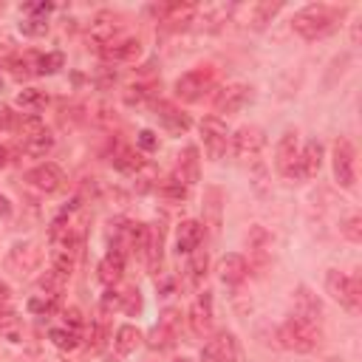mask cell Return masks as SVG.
Listing matches in <instances>:
<instances>
[{
    "mask_svg": "<svg viewBox=\"0 0 362 362\" xmlns=\"http://www.w3.org/2000/svg\"><path fill=\"white\" fill-rule=\"evenodd\" d=\"M278 337H281V345H286L289 351H297V354H308L320 345V329H317V323L306 320V317H300V314L289 317V320L281 326Z\"/></svg>",
    "mask_w": 362,
    "mask_h": 362,
    "instance_id": "1",
    "label": "cell"
},
{
    "mask_svg": "<svg viewBox=\"0 0 362 362\" xmlns=\"http://www.w3.org/2000/svg\"><path fill=\"white\" fill-rule=\"evenodd\" d=\"M334 20H337V12H334L331 6L317 3V6H306L303 12H297L294 20H292V29H294L300 37L314 40V37H323L326 31H331Z\"/></svg>",
    "mask_w": 362,
    "mask_h": 362,
    "instance_id": "2",
    "label": "cell"
},
{
    "mask_svg": "<svg viewBox=\"0 0 362 362\" xmlns=\"http://www.w3.org/2000/svg\"><path fill=\"white\" fill-rule=\"evenodd\" d=\"M326 289H329V294L340 306H345L351 311L359 308V297H362L359 294V278H351V275H343V272L331 269L329 275H326Z\"/></svg>",
    "mask_w": 362,
    "mask_h": 362,
    "instance_id": "3",
    "label": "cell"
},
{
    "mask_svg": "<svg viewBox=\"0 0 362 362\" xmlns=\"http://www.w3.org/2000/svg\"><path fill=\"white\" fill-rule=\"evenodd\" d=\"M212 82V74L207 68H196V71H187L175 79V97L181 102H196L204 97V90L210 88Z\"/></svg>",
    "mask_w": 362,
    "mask_h": 362,
    "instance_id": "4",
    "label": "cell"
},
{
    "mask_svg": "<svg viewBox=\"0 0 362 362\" xmlns=\"http://www.w3.org/2000/svg\"><path fill=\"white\" fill-rule=\"evenodd\" d=\"M263 145H266V136H263V130L255 127V125H246V127L235 130V136H233V153H235L241 162L255 159V156L263 150Z\"/></svg>",
    "mask_w": 362,
    "mask_h": 362,
    "instance_id": "5",
    "label": "cell"
},
{
    "mask_svg": "<svg viewBox=\"0 0 362 362\" xmlns=\"http://www.w3.org/2000/svg\"><path fill=\"white\" fill-rule=\"evenodd\" d=\"M278 170L286 178H300V150H297V133L286 130L278 142Z\"/></svg>",
    "mask_w": 362,
    "mask_h": 362,
    "instance_id": "6",
    "label": "cell"
},
{
    "mask_svg": "<svg viewBox=\"0 0 362 362\" xmlns=\"http://www.w3.org/2000/svg\"><path fill=\"white\" fill-rule=\"evenodd\" d=\"M201 136H204V150L210 159H221L226 150V125L218 116H204L201 119Z\"/></svg>",
    "mask_w": 362,
    "mask_h": 362,
    "instance_id": "7",
    "label": "cell"
},
{
    "mask_svg": "<svg viewBox=\"0 0 362 362\" xmlns=\"http://www.w3.org/2000/svg\"><path fill=\"white\" fill-rule=\"evenodd\" d=\"M201 362H238V343L233 334H218L201 348Z\"/></svg>",
    "mask_w": 362,
    "mask_h": 362,
    "instance_id": "8",
    "label": "cell"
},
{
    "mask_svg": "<svg viewBox=\"0 0 362 362\" xmlns=\"http://www.w3.org/2000/svg\"><path fill=\"white\" fill-rule=\"evenodd\" d=\"M334 175L340 181V187H354L356 170H354V148L348 139H337L334 145Z\"/></svg>",
    "mask_w": 362,
    "mask_h": 362,
    "instance_id": "9",
    "label": "cell"
},
{
    "mask_svg": "<svg viewBox=\"0 0 362 362\" xmlns=\"http://www.w3.org/2000/svg\"><path fill=\"white\" fill-rule=\"evenodd\" d=\"M187 320H190V329L196 337H204L212 329V294L210 292H201L193 300V306L187 311Z\"/></svg>",
    "mask_w": 362,
    "mask_h": 362,
    "instance_id": "10",
    "label": "cell"
},
{
    "mask_svg": "<svg viewBox=\"0 0 362 362\" xmlns=\"http://www.w3.org/2000/svg\"><path fill=\"white\" fill-rule=\"evenodd\" d=\"M249 100V85H226L218 90V97H215V111L218 113H238Z\"/></svg>",
    "mask_w": 362,
    "mask_h": 362,
    "instance_id": "11",
    "label": "cell"
},
{
    "mask_svg": "<svg viewBox=\"0 0 362 362\" xmlns=\"http://www.w3.org/2000/svg\"><path fill=\"white\" fill-rule=\"evenodd\" d=\"M139 54H142V42L136 37H116L102 49V57L108 63H133Z\"/></svg>",
    "mask_w": 362,
    "mask_h": 362,
    "instance_id": "12",
    "label": "cell"
},
{
    "mask_svg": "<svg viewBox=\"0 0 362 362\" xmlns=\"http://www.w3.org/2000/svg\"><path fill=\"white\" fill-rule=\"evenodd\" d=\"M204 241V226L198 221H181L175 230V252L178 255H193Z\"/></svg>",
    "mask_w": 362,
    "mask_h": 362,
    "instance_id": "13",
    "label": "cell"
},
{
    "mask_svg": "<svg viewBox=\"0 0 362 362\" xmlns=\"http://www.w3.org/2000/svg\"><path fill=\"white\" fill-rule=\"evenodd\" d=\"M29 181H31L37 190H42V193H57V190L63 187L65 175H63V170H60L57 164L45 162V164H40V167H34V170L29 173Z\"/></svg>",
    "mask_w": 362,
    "mask_h": 362,
    "instance_id": "14",
    "label": "cell"
},
{
    "mask_svg": "<svg viewBox=\"0 0 362 362\" xmlns=\"http://www.w3.org/2000/svg\"><path fill=\"white\" fill-rule=\"evenodd\" d=\"M246 260H244V255H238V252H230V255H223L221 260H218V278L223 281V283H241L244 278H246Z\"/></svg>",
    "mask_w": 362,
    "mask_h": 362,
    "instance_id": "15",
    "label": "cell"
},
{
    "mask_svg": "<svg viewBox=\"0 0 362 362\" xmlns=\"http://www.w3.org/2000/svg\"><path fill=\"white\" fill-rule=\"evenodd\" d=\"M119 37V26L113 20V15H100L94 23H90V31H88V40L100 45V52L105 49L108 42H113Z\"/></svg>",
    "mask_w": 362,
    "mask_h": 362,
    "instance_id": "16",
    "label": "cell"
},
{
    "mask_svg": "<svg viewBox=\"0 0 362 362\" xmlns=\"http://www.w3.org/2000/svg\"><path fill=\"white\" fill-rule=\"evenodd\" d=\"M100 281L105 283V286H116L119 281H122V272H125V255L122 252H116V249H111L102 260H100Z\"/></svg>",
    "mask_w": 362,
    "mask_h": 362,
    "instance_id": "17",
    "label": "cell"
},
{
    "mask_svg": "<svg viewBox=\"0 0 362 362\" xmlns=\"http://www.w3.org/2000/svg\"><path fill=\"white\" fill-rule=\"evenodd\" d=\"M323 167V145L311 139L306 142L303 153H300V178H314Z\"/></svg>",
    "mask_w": 362,
    "mask_h": 362,
    "instance_id": "18",
    "label": "cell"
},
{
    "mask_svg": "<svg viewBox=\"0 0 362 362\" xmlns=\"http://www.w3.org/2000/svg\"><path fill=\"white\" fill-rule=\"evenodd\" d=\"M156 116L162 119V125L167 127V130H173V133H187L190 130V119L184 116V113H178L173 105H167V102H159L156 105Z\"/></svg>",
    "mask_w": 362,
    "mask_h": 362,
    "instance_id": "19",
    "label": "cell"
},
{
    "mask_svg": "<svg viewBox=\"0 0 362 362\" xmlns=\"http://www.w3.org/2000/svg\"><path fill=\"white\" fill-rule=\"evenodd\" d=\"M0 334H3L9 343H20V340H23L20 320H17V314L9 308V303L0 306Z\"/></svg>",
    "mask_w": 362,
    "mask_h": 362,
    "instance_id": "20",
    "label": "cell"
},
{
    "mask_svg": "<svg viewBox=\"0 0 362 362\" xmlns=\"http://www.w3.org/2000/svg\"><path fill=\"white\" fill-rule=\"evenodd\" d=\"M113 164H116V170H122V173H127V175H139V173L145 170V159L136 153V150H130V148H122V150L113 156Z\"/></svg>",
    "mask_w": 362,
    "mask_h": 362,
    "instance_id": "21",
    "label": "cell"
},
{
    "mask_svg": "<svg viewBox=\"0 0 362 362\" xmlns=\"http://www.w3.org/2000/svg\"><path fill=\"white\" fill-rule=\"evenodd\" d=\"M52 148H54V136H52V130H42V133H37V136H31V139L23 142V150H26L29 156H34V159L49 156Z\"/></svg>",
    "mask_w": 362,
    "mask_h": 362,
    "instance_id": "22",
    "label": "cell"
},
{
    "mask_svg": "<svg viewBox=\"0 0 362 362\" xmlns=\"http://www.w3.org/2000/svg\"><path fill=\"white\" fill-rule=\"evenodd\" d=\"M320 311H323V308H320V300H314L308 289H300V292H297L294 314H300V317H306V320L317 323V317H320Z\"/></svg>",
    "mask_w": 362,
    "mask_h": 362,
    "instance_id": "23",
    "label": "cell"
},
{
    "mask_svg": "<svg viewBox=\"0 0 362 362\" xmlns=\"http://www.w3.org/2000/svg\"><path fill=\"white\" fill-rule=\"evenodd\" d=\"M113 345H116V351H119V354H133L136 348L142 345V334L136 331L133 326H122V329L116 331V340H113Z\"/></svg>",
    "mask_w": 362,
    "mask_h": 362,
    "instance_id": "24",
    "label": "cell"
},
{
    "mask_svg": "<svg viewBox=\"0 0 362 362\" xmlns=\"http://www.w3.org/2000/svg\"><path fill=\"white\" fill-rule=\"evenodd\" d=\"M17 108L23 111H42L45 105H49V97H45V90H37V88H26L17 94Z\"/></svg>",
    "mask_w": 362,
    "mask_h": 362,
    "instance_id": "25",
    "label": "cell"
},
{
    "mask_svg": "<svg viewBox=\"0 0 362 362\" xmlns=\"http://www.w3.org/2000/svg\"><path fill=\"white\" fill-rule=\"evenodd\" d=\"M49 340H52L60 351H74V348H79V331H71V329H52V331H49Z\"/></svg>",
    "mask_w": 362,
    "mask_h": 362,
    "instance_id": "26",
    "label": "cell"
},
{
    "mask_svg": "<svg viewBox=\"0 0 362 362\" xmlns=\"http://www.w3.org/2000/svg\"><path fill=\"white\" fill-rule=\"evenodd\" d=\"M65 281H68L65 275H60L57 269H52V272H45V275L40 278V286L45 289V294H54V297H57V294L63 292V283H65Z\"/></svg>",
    "mask_w": 362,
    "mask_h": 362,
    "instance_id": "27",
    "label": "cell"
},
{
    "mask_svg": "<svg viewBox=\"0 0 362 362\" xmlns=\"http://www.w3.org/2000/svg\"><path fill=\"white\" fill-rule=\"evenodd\" d=\"M162 196H164V198H173V201H184V198H187V184L173 175V178H167L164 184H162Z\"/></svg>",
    "mask_w": 362,
    "mask_h": 362,
    "instance_id": "28",
    "label": "cell"
},
{
    "mask_svg": "<svg viewBox=\"0 0 362 362\" xmlns=\"http://www.w3.org/2000/svg\"><path fill=\"white\" fill-rule=\"evenodd\" d=\"M52 260H54V269L60 272V275L68 278L71 272H74V249H54Z\"/></svg>",
    "mask_w": 362,
    "mask_h": 362,
    "instance_id": "29",
    "label": "cell"
},
{
    "mask_svg": "<svg viewBox=\"0 0 362 362\" xmlns=\"http://www.w3.org/2000/svg\"><path fill=\"white\" fill-rule=\"evenodd\" d=\"M57 68H63V54H45L34 60V74H54Z\"/></svg>",
    "mask_w": 362,
    "mask_h": 362,
    "instance_id": "30",
    "label": "cell"
},
{
    "mask_svg": "<svg viewBox=\"0 0 362 362\" xmlns=\"http://www.w3.org/2000/svg\"><path fill=\"white\" fill-rule=\"evenodd\" d=\"M29 311H34V314H52V311H57V297L54 294L31 297L29 300Z\"/></svg>",
    "mask_w": 362,
    "mask_h": 362,
    "instance_id": "31",
    "label": "cell"
},
{
    "mask_svg": "<svg viewBox=\"0 0 362 362\" xmlns=\"http://www.w3.org/2000/svg\"><path fill=\"white\" fill-rule=\"evenodd\" d=\"M187 272H190V281L193 283H198L201 278H204V272H207V252H193V258H190V266H187Z\"/></svg>",
    "mask_w": 362,
    "mask_h": 362,
    "instance_id": "32",
    "label": "cell"
},
{
    "mask_svg": "<svg viewBox=\"0 0 362 362\" xmlns=\"http://www.w3.org/2000/svg\"><path fill=\"white\" fill-rule=\"evenodd\" d=\"M42 130H45V125H42V119L37 113L23 116V122H20V136H23V139H31V136H37Z\"/></svg>",
    "mask_w": 362,
    "mask_h": 362,
    "instance_id": "33",
    "label": "cell"
},
{
    "mask_svg": "<svg viewBox=\"0 0 362 362\" xmlns=\"http://www.w3.org/2000/svg\"><path fill=\"white\" fill-rule=\"evenodd\" d=\"M178 317H181V314H178L175 308H167V311L162 314V323H159V329H162L167 337H175V334H178Z\"/></svg>",
    "mask_w": 362,
    "mask_h": 362,
    "instance_id": "34",
    "label": "cell"
},
{
    "mask_svg": "<svg viewBox=\"0 0 362 362\" xmlns=\"http://www.w3.org/2000/svg\"><path fill=\"white\" fill-rule=\"evenodd\" d=\"M20 31L29 34V37H42L45 31H49V23L40 20V17H29L26 23H20Z\"/></svg>",
    "mask_w": 362,
    "mask_h": 362,
    "instance_id": "35",
    "label": "cell"
},
{
    "mask_svg": "<svg viewBox=\"0 0 362 362\" xmlns=\"http://www.w3.org/2000/svg\"><path fill=\"white\" fill-rule=\"evenodd\" d=\"M148 97H150L148 85H130V88L125 90V102H127V105H139V102H145Z\"/></svg>",
    "mask_w": 362,
    "mask_h": 362,
    "instance_id": "36",
    "label": "cell"
},
{
    "mask_svg": "<svg viewBox=\"0 0 362 362\" xmlns=\"http://www.w3.org/2000/svg\"><path fill=\"white\" fill-rule=\"evenodd\" d=\"M63 317H65V329H71V331H79V329H82V314H79V308H65Z\"/></svg>",
    "mask_w": 362,
    "mask_h": 362,
    "instance_id": "37",
    "label": "cell"
},
{
    "mask_svg": "<svg viewBox=\"0 0 362 362\" xmlns=\"http://www.w3.org/2000/svg\"><path fill=\"white\" fill-rule=\"evenodd\" d=\"M52 12H54V3H29L26 6V15L40 17V20H45V15H52Z\"/></svg>",
    "mask_w": 362,
    "mask_h": 362,
    "instance_id": "38",
    "label": "cell"
},
{
    "mask_svg": "<svg viewBox=\"0 0 362 362\" xmlns=\"http://www.w3.org/2000/svg\"><path fill=\"white\" fill-rule=\"evenodd\" d=\"M139 148L142 150H159V136L153 130H142L139 133Z\"/></svg>",
    "mask_w": 362,
    "mask_h": 362,
    "instance_id": "39",
    "label": "cell"
},
{
    "mask_svg": "<svg viewBox=\"0 0 362 362\" xmlns=\"http://www.w3.org/2000/svg\"><path fill=\"white\" fill-rule=\"evenodd\" d=\"M122 300H127V303H125V308H127L130 314H133V311H139V308H142V297H139V292H136V289H130V292H125V294H122Z\"/></svg>",
    "mask_w": 362,
    "mask_h": 362,
    "instance_id": "40",
    "label": "cell"
},
{
    "mask_svg": "<svg viewBox=\"0 0 362 362\" xmlns=\"http://www.w3.org/2000/svg\"><path fill=\"white\" fill-rule=\"evenodd\" d=\"M359 223H362V221H359V215H354V218L348 221V226H345V233H348V238H351V241H362V233H359Z\"/></svg>",
    "mask_w": 362,
    "mask_h": 362,
    "instance_id": "41",
    "label": "cell"
},
{
    "mask_svg": "<svg viewBox=\"0 0 362 362\" xmlns=\"http://www.w3.org/2000/svg\"><path fill=\"white\" fill-rule=\"evenodd\" d=\"M102 306H105V308H119V306H122V294L108 292V294H105V300H102Z\"/></svg>",
    "mask_w": 362,
    "mask_h": 362,
    "instance_id": "42",
    "label": "cell"
},
{
    "mask_svg": "<svg viewBox=\"0 0 362 362\" xmlns=\"http://www.w3.org/2000/svg\"><path fill=\"white\" fill-rule=\"evenodd\" d=\"M12 122V113H9V108L6 105H0V127H6Z\"/></svg>",
    "mask_w": 362,
    "mask_h": 362,
    "instance_id": "43",
    "label": "cell"
},
{
    "mask_svg": "<svg viewBox=\"0 0 362 362\" xmlns=\"http://www.w3.org/2000/svg\"><path fill=\"white\" fill-rule=\"evenodd\" d=\"M9 303V286L6 283H0V306Z\"/></svg>",
    "mask_w": 362,
    "mask_h": 362,
    "instance_id": "44",
    "label": "cell"
},
{
    "mask_svg": "<svg viewBox=\"0 0 362 362\" xmlns=\"http://www.w3.org/2000/svg\"><path fill=\"white\" fill-rule=\"evenodd\" d=\"M9 212H12V207H9L6 196H0V215H9Z\"/></svg>",
    "mask_w": 362,
    "mask_h": 362,
    "instance_id": "45",
    "label": "cell"
},
{
    "mask_svg": "<svg viewBox=\"0 0 362 362\" xmlns=\"http://www.w3.org/2000/svg\"><path fill=\"white\" fill-rule=\"evenodd\" d=\"M6 162H9V150L0 148V167H6Z\"/></svg>",
    "mask_w": 362,
    "mask_h": 362,
    "instance_id": "46",
    "label": "cell"
},
{
    "mask_svg": "<svg viewBox=\"0 0 362 362\" xmlns=\"http://www.w3.org/2000/svg\"><path fill=\"white\" fill-rule=\"evenodd\" d=\"M175 362H190V359H184V356H181V359H175Z\"/></svg>",
    "mask_w": 362,
    "mask_h": 362,
    "instance_id": "47",
    "label": "cell"
}]
</instances>
